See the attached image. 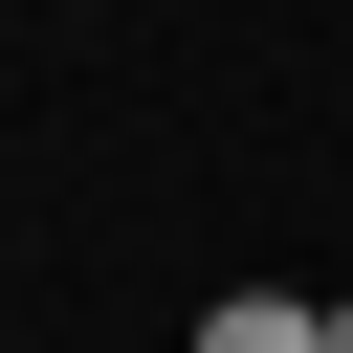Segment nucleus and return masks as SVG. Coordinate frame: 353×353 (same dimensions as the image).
I'll return each instance as SVG.
<instances>
[{
	"label": "nucleus",
	"instance_id": "obj_2",
	"mask_svg": "<svg viewBox=\"0 0 353 353\" xmlns=\"http://www.w3.org/2000/svg\"><path fill=\"white\" fill-rule=\"evenodd\" d=\"M331 353H353V309H331Z\"/></svg>",
	"mask_w": 353,
	"mask_h": 353
},
{
	"label": "nucleus",
	"instance_id": "obj_1",
	"mask_svg": "<svg viewBox=\"0 0 353 353\" xmlns=\"http://www.w3.org/2000/svg\"><path fill=\"white\" fill-rule=\"evenodd\" d=\"M199 353H331V309H309V287H221V309H199Z\"/></svg>",
	"mask_w": 353,
	"mask_h": 353
}]
</instances>
